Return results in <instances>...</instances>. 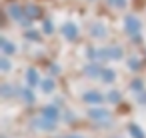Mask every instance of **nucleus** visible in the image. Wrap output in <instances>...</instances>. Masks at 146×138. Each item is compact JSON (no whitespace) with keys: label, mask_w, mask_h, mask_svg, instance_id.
<instances>
[{"label":"nucleus","mask_w":146,"mask_h":138,"mask_svg":"<svg viewBox=\"0 0 146 138\" xmlns=\"http://www.w3.org/2000/svg\"><path fill=\"white\" fill-rule=\"evenodd\" d=\"M62 32H64L68 38H74V36H76V26H74V24H66V26L62 28Z\"/></svg>","instance_id":"f03ea898"},{"label":"nucleus","mask_w":146,"mask_h":138,"mask_svg":"<svg viewBox=\"0 0 146 138\" xmlns=\"http://www.w3.org/2000/svg\"><path fill=\"white\" fill-rule=\"evenodd\" d=\"M126 28H128V32H138V28H140V22L136 20V18H126Z\"/></svg>","instance_id":"f257e3e1"},{"label":"nucleus","mask_w":146,"mask_h":138,"mask_svg":"<svg viewBox=\"0 0 146 138\" xmlns=\"http://www.w3.org/2000/svg\"><path fill=\"white\" fill-rule=\"evenodd\" d=\"M130 132L136 136V138H144V134H140V130H138V126H130Z\"/></svg>","instance_id":"20e7f679"},{"label":"nucleus","mask_w":146,"mask_h":138,"mask_svg":"<svg viewBox=\"0 0 146 138\" xmlns=\"http://www.w3.org/2000/svg\"><path fill=\"white\" fill-rule=\"evenodd\" d=\"M2 46H4V50H6V52H14V46H12V44H8L6 40H2Z\"/></svg>","instance_id":"39448f33"},{"label":"nucleus","mask_w":146,"mask_h":138,"mask_svg":"<svg viewBox=\"0 0 146 138\" xmlns=\"http://www.w3.org/2000/svg\"><path fill=\"white\" fill-rule=\"evenodd\" d=\"M36 78H38V76H36V72H34V70H30V72H28V82H30V84H36V82H38Z\"/></svg>","instance_id":"7ed1b4c3"},{"label":"nucleus","mask_w":146,"mask_h":138,"mask_svg":"<svg viewBox=\"0 0 146 138\" xmlns=\"http://www.w3.org/2000/svg\"><path fill=\"white\" fill-rule=\"evenodd\" d=\"M86 100H96V102H100V94H88Z\"/></svg>","instance_id":"423d86ee"}]
</instances>
